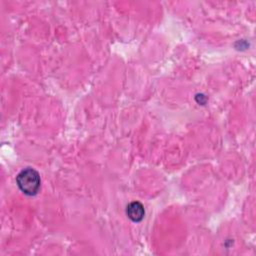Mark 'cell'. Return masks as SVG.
Masks as SVG:
<instances>
[{
    "label": "cell",
    "instance_id": "6da1fadb",
    "mask_svg": "<svg viewBox=\"0 0 256 256\" xmlns=\"http://www.w3.org/2000/svg\"><path fill=\"white\" fill-rule=\"evenodd\" d=\"M16 183L24 194L32 196L37 194L40 188V177L36 170L26 168L17 175Z\"/></svg>",
    "mask_w": 256,
    "mask_h": 256
},
{
    "label": "cell",
    "instance_id": "7a4b0ae2",
    "mask_svg": "<svg viewBox=\"0 0 256 256\" xmlns=\"http://www.w3.org/2000/svg\"><path fill=\"white\" fill-rule=\"evenodd\" d=\"M126 213L129 219H131L133 222H139L144 218L145 211L144 207L140 202L134 201L131 202L126 209Z\"/></svg>",
    "mask_w": 256,
    "mask_h": 256
}]
</instances>
